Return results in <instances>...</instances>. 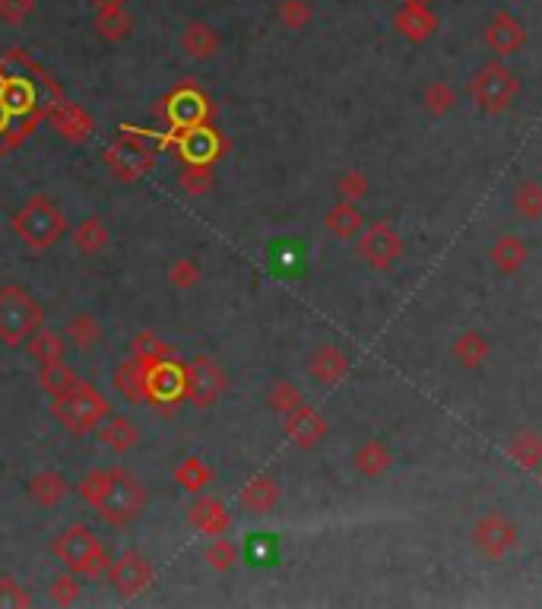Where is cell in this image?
Here are the masks:
<instances>
[{
  "instance_id": "obj_47",
  "label": "cell",
  "mask_w": 542,
  "mask_h": 609,
  "mask_svg": "<svg viewBox=\"0 0 542 609\" xmlns=\"http://www.w3.org/2000/svg\"><path fill=\"white\" fill-rule=\"evenodd\" d=\"M336 191H340L343 200L359 203L368 194V175L359 172V169H349V172L340 175V181H336Z\"/></svg>"
},
{
  "instance_id": "obj_9",
  "label": "cell",
  "mask_w": 542,
  "mask_h": 609,
  "mask_svg": "<svg viewBox=\"0 0 542 609\" xmlns=\"http://www.w3.org/2000/svg\"><path fill=\"white\" fill-rule=\"evenodd\" d=\"M229 375L222 372V365L210 356H197L191 362H184V397L197 410H210L216 400L226 394Z\"/></svg>"
},
{
  "instance_id": "obj_7",
  "label": "cell",
  "mask_w": 542,
  "mask_h": 609,
  "mask_svg": "<svg viewBox=\"0 0 542 609\" xmlns=\"http://www.w3.org/2000/svg\"><path fill=\"white\" fill-rule=\"evenodd\" d=\"M159 115L165 118L168 131H188V127L210 124L216 108L213 99L194 80H184L159 102Z\"/></svg>"
},
{
  "instance_id": "obj_27",
  "label": "cell",
  "mask_w": 542,
  "mask_h": 609,
  "mask_svg": "<svg viewBox=\"0 0 542 609\" xmlns=\"http://www.w3.org/2000/svg\"><path fill=\"white\" fill-rule=\"evenodd\" d=\"M64 334L77 353H89V349L102 340V321L96 315H89V311H77V315L67 318Z\"/></svg>"
},
{
  "instance_id": "obj_22",
  "label": "cell",
  "mask_w": 542,
  "mask_h": 609,
  "mask_svg": "<svg viewBox=\"0 0 542 609\" xmlns=\"http://www.w3.org/2000/svg\"><path fill=\"white\" fill-rule=\"evenodd\" d=\"M523 42H527V32H523L520 20H514L511 13H498L489 29H485V45H489V51L501 54V58L520 51Z\"/></svg>"
},
{
  "instance_id": "obj_2",
  "label": "cell",
  "mask_w": 542,
  "mask_h": 609,
  "mask_svg": "<svg viewBox=\"0 0 542 609\" xmlns=\"http://www.w3.org/2000/svg\"><path fill=\"white\" fill-rule=\"evenodd\" d=\"M54 559H58L67 571H73L77 578H102L111 556L96 537V530H89L86 524H70L64 527L51 543Z\"/></svg>"
},
{
  "instance_id": "obj_15",
  "label": "cell",
  "mask_w": 542,
  "mask_h": 609,
  "mask_svg": "<svg viewBox=\"0 0 542 609\" xmlns=\"http://www.w3.org/2000/svg\"><path fill=\"white\" fill-rule=\"evenodd\" d=\"M188 524L200 533V537H222L232 527V511L226 508V502L216 495L197 492L194 502L188 505Z\"/></svg>"
},
{
  "instance_id": "obj_46",
  "label": "cell",
  "mask_w": 542,
  "mask_h": 609,
  "mask_svg": "<svg viewBox=\"0 0 542 609\" xmlns=\"http://www.w3.org/2000/svg\"><path fill=\"white\" fill-rule=\"evenodd\" d=\"M26 609L32 606V594L13 575H0V609Z\"/></svg>"
},
{
  "instance_id": "obj_33",
  "label": "cell",
  "mask_w": 542,
  "mask_h": 609,
  "mask_svg": "<svg viewBox=\"0 0 542 609\" xmlns=\"http://www.w3.org/2000/svg\"><path fill=\"white\" fill-rule=\"evenodd\" d=\"M130 356L140 359L143 365H153V362H162V359H175V346H168L159 334L153 330H140V334L130 340Z\"/></svg>"
},
{
  "instance_id": "obj_36",
  "label": "cell",
  "mask_w": 542,
  "mask_h": 609,
  "mask_svg": "<svg viewBox=\"0 0 542 609\" xmlns=\"http://www.w3.org/2000/svg\"><path fill=\"white\" fill-rule=\"evenodd\" d=\"M508 454H511V460L517 467L539 470V464H542V438L536 432H517L508 441Z\"/></svg>"
},
{
  "instance_id": "obj_40",
  "label": "cell",
  "mask_w": 542,
  "mask_h": 609,
  "mask_svg": "<svg viewBox=\"0 0 542 609\" xmlns=\"http://www.w3.org/2000/svg\"><path fill=\"white\" fill-rule=\"evenodd\" d=\"M203 562H207V568H213V571L235 568V562H238V543L229 540L226 533H222V537H210V546L203 549Z\"/></svg>"
},
{
  "instance_id": "obj_45",
  "label": "cell",
  "mask_w": 542,
  "mask_h": 609,
  "mask_svg": "<svg viewBox=\"0 0 542 609\" xmlns=\"http://www.w3.org/2000/svg\"><path fill=\"white\" fill-rule=\"evenodd\" d=\"M200 276H203V270L194 257H178V261L168 267V283L175 289H194L200 283Z\"/></svg>"
},
{
  "instance_id": "obj_1",
  "label": "cell",
  "mask_w": 542,
  "mask_h": 609,
  "mask_svg": "<svg viewBox=\"0 0 542 609\" xmlns=\"http://www.w3.org/2000/svg\"><path fill=\"white\" fill-rule=\"evenodd\" d=\"M13 235L32 254H45L67 235V216L48 194H32L10 216Z\"/></svg>"
},
{
  "instance_id": "obj_13",
  "label": "cell",
  "mask_w": 542,
  "mask_h": 609,
  "mask_svg": "<svg viewBox=\"0 0 542 609\" xmlns=\"http://www.w3.org/2000/svg\"><path fill=\"white\" fill-rule=\"evenodd\" d=\"M520 530L504 511H489L473 524V546L485 559H504L517 546Z\"/></svg>"
},
{
  "instance_id": "obj_11",
  "label": "cell",
  "mask_w": 542,
  "mask_h": 609,
  "mask_svg": "<svg viewBox=\"0 0 542 609\" xmlns=\"http://www.w3.org/2000/svg\"><path fill=\"white\" fill-rule=\"evenodd\" d=\"M108 584L115 587V594L124 600H137L143 597L149 587L156 584V568L149 562L140 549H124L121 556L108 565L105 571Z\"/></svg>"
},
{
  "instance_id": "obj_5",
  "label": "cell",
  "mask_w": 542,
  "mask_h": 609,
  "mask_svg": "<svg viewBox=\"0 0 542 609\" xmlns=\"http://www.w3.org/2000/svg\"><path fill=\"white\" fill-rule=\"evenodd\" d=\"M45 324V308L23 286H0V343L23 346Z\"/></svg>"
},
{
  "instance_id": "obj_37",
  "label": "cell",
  "mask_w": 542,
  "mask_h": 609,
  "mask_svg": "<svg viewBox=\"0 0 542 609\" xmlns=\"http://www.w3.org/2000/svg\"><path fill=\"white\" fill-rule=\"evenodd\" d=\"M96 32H99V39L105 42H124L130 29H134V16L127 13V7H118V10H102L96 13Z\"/></svg>"
},
{
  "instance_id": "obj_6",
  "label": "cell",
  "mask_w": 542,
  "mask_h": 609,
  "mask_svg": "<svg viewBox=\"0 0 542 609\" xmlns=\"http://www.w3.org/2000/svg\"><path fill=\"white\" fill-rule=\"evenodd\" d=\"M121 131L124 134L115 143L105 146L102 159L118 181L134 184L156 169L159 153H156V146H149V134L140 131V127H121Z\"/></svg>"
},
{
  "instance_id": "obj_8",
  "label": "cell",
  "mask_w": 542,
  "mask_h": 609,
  "mask_svg": "<svg viewBox=\"0 0 542 609\" xmlns=\"http://www.w3.org/2000/svg\"><path fill=\"white\" fill-rule=\"evenodd\" d=\"M466 92H470V99L482 112H504L520 96V80L514 77V70L498 61H489L473 73V80L466 83Z\"/></svg>"
},
{
  "instance_id": "obj_16",
  "label": "cell",
  "mask_w": 542,
  "mask_h": 609,
  "mask_svg": "<svg viewBox=\"0 0 542 609\" xmlns=\"http://www.w3.org/2000/svg\"><path fill=\"white\" fill-rule=\"evenodd\" d=\"M283 429H286V435H289L292 445L311 451V448H317V445L324 441V435H327V419L317 413L314 406L298 403L295 410H289V413L283 416Z\"/></svg>"
},
{
  "instance_id": "obj_18",
  "label": "cell",
  "mask_w": 542,
  "mask_h": 609,
  "mask_svg": "<svg viewBox=\"0 0 542 609\" xmlns=\"http://www.w3.org/2000/svg\"><path fill=\"white\" fill-rule=\"evenodd\" d=\"M394 26H397V32L403 35V39L422 45L438 32V16L432 13V7H428V4H403L397 10V16H394Z\"/></svg>"
},
{
  "instance_id": "obj_17",
  "label": "cell",
  "mask_w": 542,
  "mask_h": 609,
  "mask_svg": "<svg viewBox=\"0 0 542 609\" xmlns=\"http://www.w3.org/2000/svg\"><path fill=\"white\" fill-rule=\"evenodd\" d=\"M48 121L54 131H58V137H64L67 143H86L96 134V121H92V115L83 105H73L67 99H58L48 108Z\"/></svg>"
},
{
  "instance_id": "obj_28",
  "label": "cell",
  "mask_w": 542,
  "mask_h": 609,
  "mask_svg": "<svg viewBox=\"0 0 542 609\" xmlns=\"http://www.w3.org/2000/svg\"><path fill=\"white\" fill-rule=\"evenodd\" d=\"M324 226H327L330 235L343 238V242H346V238H355V235L362 232L365 216H362V210H359V203L340 200L336 207H330V213H327V219H324Z\"/></svg>"
},
{
  "instance_id": "obj_50",
  "label": "cell",
  "mask_w": 542,
  "mask_h": 609,
  "mask_svg": "<svg viewBox=\"0 0 542 609\" xmlns=\"http://www.w3.org/2000/svg\"><path fill=\"white\" fill-rule=\"evenodd\" d=\"M403 4H432V0H403Z\"/></svg>"
},
{
  "instance_id": "obj_10",
  "label": "cell",
  "mask_w": 542,
  "mask_h": 609,
  "mask_svg": "<svg viewBox=\"0 0 542 609\" xmlns=\"http://www.w3.org/2000/svg\"><path fill=\"white\" fill-rule=\"evenodd\" d=\"M146 403H153L159 413H175L181 403H188L184 397V362L162 359L146 365Z\"/></svg>"
},
{
  "instance_id": "obj_51",
  "label": "cell",
  "mask_w": 542,
  "mask_h": 609,
  "mask_svg": "<svg viewBox=\"0 0 542 609\" xmlns=\"http://www.w3.org/2000/svg\"><path fill=\"white\" fill-rule=\"evenodd\" d=\"M539 476H542V464H539Z\"/></svg>"
},
{
  "instance_id": "obj_14",
  "label": "cell",
  "mask_w": 542,
  "mask_h": 609,
  "mask_svg": "<svg viewBox=\"0 0 542 609\" xmlns=\"http://www.w3.org/2000/svg\"><path fill=\"white\" fill-rule=\"evenodd\" d=\"M359 257L375 270L394 267L403 257V238L390 223H371L359 232Z\"/></svg>"
},
{
  "instance_id": "obj_34",
  "label": "cell",
  "mask_w": 542,
  "mask_h": 609,
  "mask_svg": "<svg viewBox=\"0 0 542 609\" xmlns=\"http://www.w3.org/2000/svg\"><path fill=\"white\" fill-rule=\"evenodd\" d=\"M489 353H492V346L479 330H463V334L454 340V359L463 368H479L485 359H489Z\"/></svg>"
},
{
  "instance_id": "obj_25",
  "label": "cell",
  "mask_w": 542,
  "mask_h": 609,
  "mask_svg": "<svg viewBox=\"0 0 542 609\" xmlns=\"http://www.w3.org/2000/svg\"><path fill=\"white\" fill-rule=\"evenodd\" d=\"M146 365L140 359H124L115 368V391L127 400V403H146Z\"/></svg>"
},
{
  "instance_id": "obj_3",
  "label": "cell",
  "mask_w": 542,
  "mask_h": 609,
  "mask_svg": "<svg viewBox=\"0 0 542 609\" xmlns=\"http://www.w3.org/2000/svg\"><path fill=\"white\" fill-rule=\"evenodd\" d=\"M111 413V403L102 391H96L89 381H77L67 394L51 400V416L61 422L70 435H89L102 426V419Z\"/></svg>"
},
{
  "instance_id": "obj_23",
  "label": "cell",
  "mask_w": 542,
  "mask_h": 609,
  "mask_svg": "<svg viewBox=\"0 0 542 609\" xmlns=\"http://www.w3.org/2000/svg\"><path fill=\"white\" fill-rule=\"evenodd\" d=\"M96 438L102 441L108 451L130 454L143 441V429L137 426L134 419H127V416H111L105 426L96 429Z\"/></svg>"
},
{
  "instance_id": "obj_44",
  "label": "cell",
  "mask_w": 542,
  "mask_h": 609,
  "mask_svg": "<svg viewBox=\"0 0 542 609\" xmlns=\"http://www.w3.org/2000/svg\"><path fill=\"white\" fill-rule=\"evenodd\" d=\"M279 23H283L286 29H292V32H298V29H305L308 23H311V16H314V10H311V4L308 0H283V4H279Z\"/></svg>"
},
{
  "instance_id": "obj_29",
  "label": "cell",
  "mask_w": 542,
  "mask_h": 609,
  "mask_svg": "<svg viewBox=\"0 0 542 609\" xmlns=\"http://www.w3.org/2000/svg\"><path fill=\"white\" fill-rule=\"evenodd\" d=\"M26 349H29V356L45 365V362H61L67 359V337L58 334V330H51V327H39L35 334L26 340Z\"/></svg>"
},
{
  "instance_id": "obj_48",
  "label": "cell",
  "mask_w": 542,
  "mask_h": 609,
  "mask_svg": "<svg viewBox=\"0 0 542 609\" xmlns=\"http://www.w3.org/2000/svg\"><path fill=\"white\" fill-rule=\"evenodd\" d=\"M35 13V0H0V20L7 26H20Z\"/></svg>"
},
{
  "instance_id": "obj_49",
  "label": "cell",
  "mask_w": 542,
  "mask_h": 609,
  "mask_svg": "<svg viewBox=\"0 0 542 609\" xmlns=\"http://www.w3.org/2000/svg\"><path fill=\"white\" fill-rule=\"evenodd\" d=\"M127 0H92V7H96V13H102V10H118V7H124Z\"/></svg>"
},
{
  "instance_id": "obj_35",
  "label": "cell",
  "mask_w": 542,
  "mask_h": 609,
  "mask_svg": "<svg viewBox=\"0 0 542 609\" xmlns=\"http://www.w3.org/2000/svg\"><path fill=\"white\" fill-rule=\"evenodd\" d=\"M80 378H77V372H73V368L61 359V362H45L42 368H39V384H42V391L54 400V397H61V394H67L73 384H77Z\"/></svg>"
},
{
  "instance_id": "obj_19",
  "label": "cell",
  "mask_w": 542,
  "mask_h": 609,
  "mask_svg": "<svg viewBox=\"0 0 542 609\" xmlns=\"http://www.w3.org/2000/svg\"><path fill=\"white\" fill-rule=\"evenodd\" d=\"M308 375L317 384H327V387L340 384L349 375V356L343 353L340 346H333V343L317 346L314 353H311V359H308Z\"/></svg>"
},
{
  "instance_id": "obj_30",
  "label": "cell",
  "mask_w": 542,
  "mask_h": 609,
  "mask_svg": "<svg viewBox=\"0 0 542 609\" xmlns=\"http://www.w3.org/2000/svg\"><path fill=\"white\" fill-rule=\"evenodd\" d=\"M70 238H73V248H77L80 254L96 257V254H102L108 248L111 232H108V226L102 223L99 216H86L83 223H77V229L70 232Z\"/></svg>"
},
{
  "instance_id": "obj_32",
  "label": "cell",
  "mask_w": 542,
  "mask_h": 609,
  "mask_svg": "<svg viewBox=\"0 0 542 609\" xmlns=\"http://www.w3.org/2000/svg\"><path fill=\"white\" fill-rule=\"evenodd\" d=\"M172 476H175V483L191 495L207 492V486L213 483V470L207 460H200V457H184Z\"/></svg>"
},
{
  "instance_id": "obj_26",
  "label": "cell",
  "mask_w": 542,
  "mask_h": 609,
  "mask_svg": "<svg viewBox=\"0 0 542 609\" xmlns=\"http://www.w3.org/2000/svg\"><path fill=\"white\" fill-rule=\"evenodd\" d=\"M352 464L362 476L378 479V476H384L390 467H394V454H390V448L384 445V441L371 438V441H365V445H359V451H355V457H352Z\"/></svg>"
},
{
  "instance_id": "obj_41",
  "label": "cell",
  "mask_w": 542,
  "mask_h": 609,
  "mask_svg": "<svg viewBox=\"0 0 542 609\" xmlns=\"http://www.w3.org/2000/svg\"><path fill=\"white\" fill-rule=\"evenodd\" d=\"M48 597L51 603H58V606H73L80 597H83V587H80V578L73 575V571H61V575H54L48 581Z\"/></svg>"
},
{
  "instance_id": "obj_20",
  "label": "cell",
  "mask_w": 542,
  "mask_h": 609,
  "mask_svg": "<svg viewBox=\"0 0 542 609\" xmlns=\"http://www.w3.org/2000/svg\"><path fill=\"white\" fill-rule=\"evenodd\" d=\"M279 483L270 473H257L251 476L245 486L238 492V505L245 508L248 514H270L279 505Z\"/></svg>"
},
{
  "instance_id": "obj_42",
  "label": "cell",
  "mask_w": 542,
  "mask_h": 609,
  "mask_svg": "<svg viewBox=\"0 0 542 609\" xmlns=\"http://www.w3.org/2000/svg\"><path fill=\"white\" fill-rule=\"evenodd\" d=\"M422 105L428 108L432 115H447L451 108L457 105V92L447 86L444 80H432L422 89Z\"/></svg>"
},
{
  "instance_id": "obj_39",
  "label": "cell",
  "mask_w": 542,
  "mask_h": 609,
  "mask_svg": "<svg viewBox=\"0 0 542 609\" xmlns=\"http://www.w3.org/2000/svg\"><path fill=\"white\" fill-rule=\"evenodd\" d=\"M514 213L520 219H530V223H536V219H542V184L539 181H520L517 191H514Z\"/></svg>"
},
{
  "instance_id": "obj_12",
  "label": "cell",
  "mask_w": 542,
  "mask_h": 609,
  "mask_svg": "<svg viewBox=\"0 0 542 609\" xmlns=\"http://www.w3.org/2000/svg\"><path fill=\"white\" fill-rule=\"evenodd\" d=\"M162 150H175L181 162H216L219 153L226 150V140H222L213 124L188 127V131H165L159 137Z\"/></svg>"
},
{
  "instance_id": "obj_24",
  "label": "cell",
  "mask_w": 542,
  "mask_h": 609,
  "mask_svg": "<svg viewBox=\"0 0 542 609\" xmlns=\"http://www.w3.org/2000/svg\"><path fill=\"white\" fill-rule=\"evenodd\" d=\"M181 48L194 61H210L222 48V35L210 23H188L181 32Z\"/></svg>"
},
{
  "instance_id": "obj_21",
  "label": "cell",
  "mask_w": 542,
  "mask_h": 609,
  "mask_svg": "<svg viewBox=\"0 0 542 609\" xmlns=\"http://www.w3.org/2000/svg\"><path fill=\"white\" fill-rule=\"evenodd\" d=\"M26 492L42 511H54V508H61L64 498L70 495V483L58 470H39L26 483Z\"/></svg>"
},
{
  "instance_id": "obj_31",
  "label": "cell",
  "mask_w": 542,
  "mask_h": 609,
  "mask_svg": "<svg viewBox=\"0 0 542 609\" xmlns=\"http://www.w3.org/2000/svg\"><path fill=\"white\" fill-rule=\"evenodd\" d=\"M489 257H492V264H495L501 273H517L523 264H527L530 251H527V245H523L517 235H501L498 242L492 245Z\"/></svg>"
},
{
  "instance_id": "obj_4",
  "label": "cell",
  "mask_w": 542,
  "mask_h": 609,
  "mask_svg": "<svg viewBox=\"0 0 542 609\" xmlns=\"http://www.w3.org/2000/svg\"><path fill=\"white\" fill-rule=\"evenodd\" d=\"M146 502H149V492L140 479L134 473H127L124 467H111L108 489L92 511H96L108 527H130L146 511Z\"/></svg>"
},
{
  "instance_id": "obj_38",
  "label": "cell",
  "mask_w": 542,
  "mask_h": 609,
  "mask_svg": "<svg viewBox=\"0 0 542 609\" xmlns=\"http://www.w3.org/2000/svg\"><path fill=\"white\" fill-rule=\"evenodd\" d=\"M178 184H181V191L191 194V197L210 194L213 191V165L210 162H184Z\"/></svg>"
},
{
  "instance_id": "obj_43",
  "label": "cell",
  "mask_w": 542,
  "mask_h": 609,
  "mask_svg": "<svg viewBox=\"0 0 542 609\" xmlns=\"http://www.w3.org/2000/svg\"><path fill=\"white\" fill-rule=\"evenodd\" d=\"M298 403H305V400H302V391H298L295 384H289V381H273V384H270L267 406H270L276 416H286L289 410H295Z\"/></svg>"
}]
</instances>
